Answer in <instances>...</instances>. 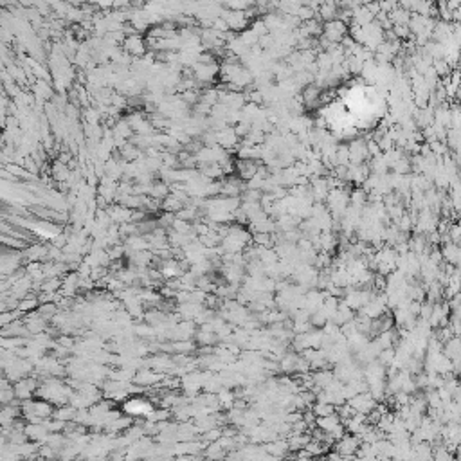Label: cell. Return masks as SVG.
<instances>
[{
	"instance_id": "1",
	"label": "cell",
	"mask_w": 461,
	"mask_h": 461,
	"mask_svg": "<svg viewBox=\"0 0 461 461\" xmlns=\"http://www.w3.org/2000/svg\"><path fill=\"white\" fill-rule=\"evenodd\" d=\"M317 13H319V16L324 20V22H330V20L337 18V13H339L337 2H333V0H324L323 4L317 8Z\"/></svg>"
},
{
	"instance_id": "2",
	"label": "cell",
	"mask_w": 461,
	"mask_h": 461,
	"mask_svg": "<svg viewBox=\"0 0 461 461\" xmlns=\"http://www.w3.org/2000/svg\"><path fill=\"white\" fill-rule=\"evenodd\" d=\"M357 449H358L357 438H353V436H341L339 447H337V450L341 452V456H351V454H353Z\"/></svg>"
},
{
	"instance_id": "3",
	"label": "cell",
	"mask_w": 461,
	"mask_h": 461,
	"mask_svg": "<svg viewBox=\"0 0 461 461\" xmlns=\"http://www.w3.org/2000/svg\"><path fill=\"white\" fill-rule=\"evenodd\" d=\"M443 254H445L447 261L449 263H457V258H459V251H457L456 244H449L445 249H443Z\"/></svg>"
},
{
	"instance_id": "4",
	"label": "cell",
	"mask_w": 461,
	"mask_h": 461,
	"mask_svg": "<svg viewBox=\"0 0 461 461\" xmlns=\"http://www.w3.org/2000/svg\"><path fill=\"white\" fill-rule=\"evenodd\" d=\"M316 415L317 416H328V415H332L333 413V405L332 404H328V402H321V404L316 405Z\"/></svg>"
}]
</instances>
